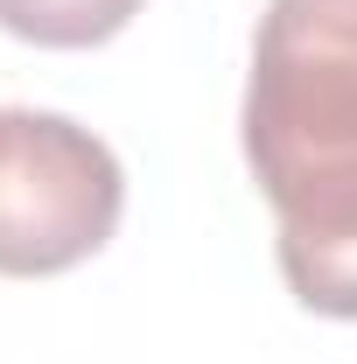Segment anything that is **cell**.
<instances>
[{
  "instance_id": "6da1fadb",
  "label": "cell",
  "mask_w": 357,
  "mask_h": 364,
  "mask_svg": "<svg viewBox=\"0 0 357 364\" xmlns=\"http://www.w3.org/2000/svg\"><path fill=\"white\" fill-rule=\"evenodd\" d=\"M238 134L280 225L357 203V0H273L260 14Z\"/></svg>"
},
{
  "instance_id": "277c9868",
  "label": "cell",
  "mask_w": 357,
  "mask_h": 364,
  "mask_svg": "<svg viewBox=\"0 0 357 364\" xmlns=\"http://www.w3.org/2000/svg\"><path fill=\"white\" fill-rule=\"evenodd\" d=\"M147 0H0V28L36 49H98Z\"/></svg>"
},
{
  "instance_id": "7a4b0ae2",
  "label": "cell",
  "mask_w": 357,
  "mask_h": 364,
  "mask_svg": "<svg viewBox=\"0 0 357 364\" xmlns=\"http://www.w3.org/2000/svg\"><path fill=\"white\" fill-rule=\"evenodd\" d=\"M127 176L112 147L63 112H0V273H70L119 231Z\"/></svg>"
},
{
  "instance_id": "3957f363",
  "label": "cell",
  "mask_w": 357,
  "mask_h": 364,
  "mask_svg": "<svg viewBox=\"0 0 357 364\" xmlns=\"http://www.w3.org/2000/svg\"><path fill=\"white\" fill-rule=\"evenodd\" d=\"M273 252H280V273L302 309L357 322V210L315 218V225H280Z\"/></svg>"
}]
</instances>
